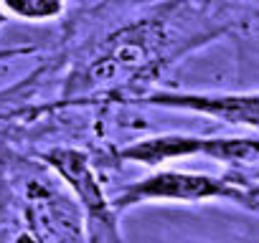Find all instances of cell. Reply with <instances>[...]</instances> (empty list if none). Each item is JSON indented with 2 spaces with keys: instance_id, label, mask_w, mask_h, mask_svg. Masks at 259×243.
<instances>
[{
  "instance_id": "52a82bcc",
  "label": "cell",
  "mask_w": 259,
  "mask_h": 243,
  "mask_svg": "<svg viewBox=\"0 0 259 243\" xmlns=\"http://www.w3.org/2000/svg\"><path fill=\"white\" fill-rule=\"evenodd\" d=\"M46 69L49 66H38L28 76H23L21 81H16V84H11L6 89H0V122L18 116V111L31 104V99L36 96V91H38V86L44 81Z\"/></svg>"
},
{
  "instance_id": "6da1fadb",
  "label": "cell",
  "mask_w": 259,
  "mask_h": 243,
  "mask_svg": "<svg viewBox=\"0 0 259 243\" xmlns=\"http://www.w3.org/2000/svg\"><path fill=\"white\" fill-rule=\"evenodd\" d=\"M239 23L231 0H160L109 31L69 89H117L158 76L163 66L231 33Z\"/></svg>"
},
{
  "instance_id": "ba28073f",
  "label": "cell",
  "mask_w": 259,
  "mask_h": 243,
  "mask_svg": "<svg viewBox=\"0 0 259 243\" xmlns=\"http://www.w3.org/2000/svg\"><path fill=\"white\" fill-rule=\"evenodd\" d=\"M66 3L69 0H0V11L28 23H46L64 16Z\"/></svg>"
},
{
  "instance_id": "5b68a950",
  "label": "cell",
  "mask_w": 259,
  "mask_h": 243,
  "mask_svg": "<svg viewBox=\"0 0 259 243\" xmlns=\"http://www.w3.org/2000/svg\"><path fill=\"white\" fill-rule=\"evenodd\" d=\"M135 104H148L158 109L203 114L226 125H241L259 130V91H173L153 89L133 96Z\"/></svg>"
},
{
  "instance_id": "7c38bea8",
  "label": "cell",
  "mask_w": 259,
  "mask_h": 243,
  "mask_svg": "<svg viewBox=\"0 0 259 243\" xmlns=\"http://www.w3.org/2000/svg\"><path fill=\"white\" fill-rule=\"evenodd\" d=\"M6 240V230H3V225H0V243Z\"/></svg>"
},
{
  "instance_id": "277c9868",
  "label": "cell",
  "mask_w": 259,
  "mask_h": 243,
  "mask_svg": "<svg viewBox=\"0 0 259 243\" xmlns=\"http://www.w3.org/2000/svg\"><path fill=\"white\" fill-rule=\"evenodd\" d=\"M21 198H23V223L26 238L31 243H81L84 218L71 198L56 188L46 175H38L33 167L18 172Z\"/></svg>"
},
{
  "instance_id": "9c48e42d",
  "label": "cell",
  "mask_w": 259,
  "mask_h": 243,
  "mask_svg": "<svg viewBox=\"0 0 259 243\" xmlns=\"http://www.w3.org/2000/svg\"><path fill=\"white\" fill-rule=\"evenodd\" d=\"M36 46H18V48H0V61H8V58H18V56H28L36 53Z\"/></svg>"
},
{
  "instance_id": "8fae6325",
  "label": "cell",
  "mask_w": 259,
  "mask_h": 243,
  "mask_svg": "<svg viewBox=\"0 0 259 243\" xmlns=\"http://www.w3.org/2000/svg\"><path fill=\"white\" fill-rule=\"evenodd\" d=\"M251 193H254V195L259 198V183H256V185H251Z\"/></svg>"
},
{
  "instance_id": "4fadbf2b",
  "label": "cell",
  "mask_w": 259,
  "mask_h": 243,
  "mask_svg": "<svg viewBox=\"0 0 259 243\" xmlns=\"http://www.w3.org/2000/svg\"><path fill=\"white\" fill-rule=\"evenodd\" d=\"M251 18H254V21H259V11H254V13H251Z\"/></svg>"
},
{
  "instance_id": "3957f363",
  "label": "cell",
  "mask_w": 259,
  "mask_h": 243,
  "mask_svg": "<svg viewBox=\"0 0 259 243\" xmlns=\"http://www.w3.org/2000/svg\"><path fill=\"white\" fill-rule=\"evenodd\" d=\"M38 160L66 185L76 200L87 228V243H124L119 230V213L104 193L94 162L84 150L59 145L38 152Z\"/></svg>"
},
{
  "instance_id": "30bf717a",
  "label": "cell",
  "mask_w": 259,
  "mask_h": 243,
  "mask_svg": "<svg viewBox=\"0 0 259 243\" xmlns=\"http://www.w3.org/2000/svg\"><path fill=\"white\" fill-rule=\"evenodd\" d=\"M6 21H8V16H6V13H3V11H0V26H3V23H6Z\"/></svg>"
},
{
  "instance_id": "7a4b0ae2",
  "label": "cell",
  "mask_w": 259,
  "mask_h": 243,
  "mask_svg": "<svg viewBox=\"0 0 259 243\" xmlns=\"http://www.w3.org/2000/svg\"><path fill=\"white\" fill-rule=\"evenodd\" d=\"M109 200L119 215L143 203H206V200H226L246 210H259V198L251 193V188H244L226 175L173 170L163 165L160 170L150 172L143 180L122 185Z\"/></svg>"
},
{
  "instance_id": "8992f818",
  "label": "cell",
  "mask_w": 259,
  "mask_h": 243,
  "mask_svg": "<svg viewBox=\"0 0 259 243\" xmlns=\"http://www.w3.org/2000/svg\"><path fill=\"white\" fill-rule=\"evenodd\" d=\"M198 155L219 162L224 175L244 188L259 183V140L254 137H198Z\"/></svg>"
}]
</instances>
